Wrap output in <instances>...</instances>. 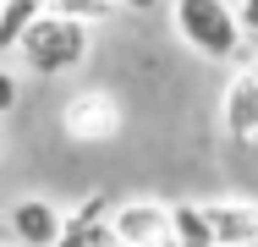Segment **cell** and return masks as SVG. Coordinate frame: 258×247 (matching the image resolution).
Segmentation results:
<instances>
[{"mask_svg":"<svg viewBox=\"0 0 258 247\" xmlns=\"http://www.w3.org/2000/svg\"><path fill=\"white\" fill-rule=\"evenodd\" d=\"M236 17H242L247 39H258V0H236Z\"/></svg>","mask_w":258,"mask_h":247,"instance_id":"12","label":"cell"},{"mask_svg":"<svg viewBox=\"0 0 258 247\" xmlns=\"http://www.w3.org/2000/svg\"><path fill=\"white\" fill-rule=\"evenodd\" d=\"M126 127V110L110 88H77L60 104V132L72 143H115Z\"/></svg>","mask_w":258,"mask_h":247,"instance_id":"3","label":"cell"},{"mask_svg":"<svg viewBox=\"0 0 258 247\" xmlns=\"http://www.w3.org/2000/svg\"><path fill=\"white\" fill-rule=\"evenodd\" d=\"M170 28L204 60H236L247 44V28L231 0H170Z\"/></svg>","mask_w":258,"mask_h":247,"instance_id":"1","label":"cell"},{"mask_svg":"<svg viewBox=\"0 0 258 247\" xmlns=\"http://www.w3.org/2000/svg\"><path fill=\"white\" fill-rule=\"evenodd\" d=\"M204 214L220 247H258V198H209Z\"/></svg>","mask_w":258,"mask_h":247,"instance_id":"7","label":"cell"},{"mask_svg":"<svg viewBox=\"0 0 258 247\" xmlns=\"http://www.w3.org/2000/svg\"><path fill=\"white\" fill-rule=\"evenodd\" d=\"M88 49H94L88 22H72V17L50 11V17L17 44V60H22L33 77H66V72H77V66L88 60Z\"/></svg>","mask_w":258,"mask_h":247,"instance_id":"2","label":"cell"},{"mask_svg":"<svg viewBox=\"0 0 258 247\" xmlns=\"http://www.w3.org/2000/svg\"><path fill=\"white\" fill-rule=\"evenodd\" d=\"M253 44H258V39H253Z\"/></svg>","mask_w":258,"mask_h":247,"instance_id":"14","label":"cell"},{"mask_svg":"<svg viewBox=\"0 0 258 247\" xmlns=\"http://www.w3.org/2000/svg\"><path fill=\"white\" fill-rule=\"evenodd\" d=\"M55 11H60V17H72V22L99 28V22H110V17L121 11V0H55Z\"/></svg>","mask_w":258,"mask_h":247,"instance_id":"10","label":"cell"},{"mask_svg":"<svg viewBox=\"0 0 258 247\" xmlns=\"http://www.w3.org/2000/svg\"><path fill=\"white\" fill-rule=\"evenodd\" d=\"M220 127L231 143H258V72H231L220 94Z\"/></svg>","mask_w":258,"mask_h":247,"instance_id":"6","label":"cell"},{"mask_svg":"<svg viewBox=\"0 0 258 247\" xmlns=\"http://www.w3.org/2000/svg\"><path fill=\"white\" fill-rule=\"evenodd\" d=\"M55 11V0H0V49L17 55V44Z\"/></svg>","mask_w":258,"mask_h":247,"instance_id":"8","label":"cell"},{"mask_svg":"<svg viewBox=\"0 0 258 247\" xmlns=\"http://www.w3.org/2000/svg\"><path fill=\"white\" fill-rule=\"evenodd\" d=\"M6 236L17 247H60L66 242V214L50 198H17L6 209Z\"/></svg>","mask_w":258,"mask_h":247,"instance_id":"5","label":"cell"},{"mask_svg":"<svg viewBox=\"0 0 258 247\" xmlns=\"http://www.w3.org/2000/svg\"><path fill=\"white\" fill-rule=\"evenodd\" d=\"M110 236L121 247H176V203L121 198L110 209Z\"/></svg>","mask_w":258,"mask_h":247,"instance_id":"4","label":"cell"},{"mask_svg":"<svg viewBox=\"0 0 258 247\" xmlns=\"http://www.w3.org/2000/svg\"><path fill=\"white\" fill-rule=\"evenodd\" d=\"M11 110H17V77L0 72V115H11Z\"/></svg>","mask_w":258,"mask_h":247,"instance_id":"11","label":"cell"},{"mask_svg":"<svg viewBox=\"0 0 258 247\" xmlns=\"http://www.w3.org/2000/svg\"><path fill=\"white\" fill-rule=\"evenodd\" d=\"M176 247H220L204 203H176Z\"/></svg>","mask_w":258,"mask_h":247,"instance_id":"9","label":"cell"},{"mask_svg":"<svg viewBox=\"0 0 258 247\" xmlns=\"http://www.w3.org/2000/svg\"><path fill=\"white\" fill-rule=\"evenodd\" d=\"M121 6H126V11H154L159 0H121Z\"/></svg>","mask_w":258,"mask_h":247,"instance_id":"13","label":"cell"}]
</instances>
